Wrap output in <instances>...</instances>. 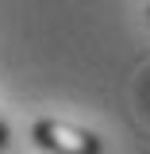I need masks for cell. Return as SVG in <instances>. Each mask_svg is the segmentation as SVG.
<instances>
[{
	"instance_id": "cell-2",
	"label": "cell",
	"mask_w": 150,
	"mask_h": 154,
	"mask_svg": "<svg viewBox=\"0 0 150 154\" xmlns=\"http://www.w3.org/2000/svg\"><path fill=\"white\" fill-rule=\"evenodd\" d=\"M0 146H8V123H4V116H0Z\"/></svg>"
},
{
	"instance_id": "cell-1",
	"label": "cell",
	"mask_w": 150,
	"mask_h": 154,
	"mask_svg": "<svg viewBox=\"0 0 150 154\" xmlns=\"http://www.w3.org/2000/svg\"><path fill=\"white\" fill-rule=\"evenodd\" d=\"M35 143L50 154H100V139L85 127L62 123V119H38L35 123Z\"/></svg>"
}]
</instances>
